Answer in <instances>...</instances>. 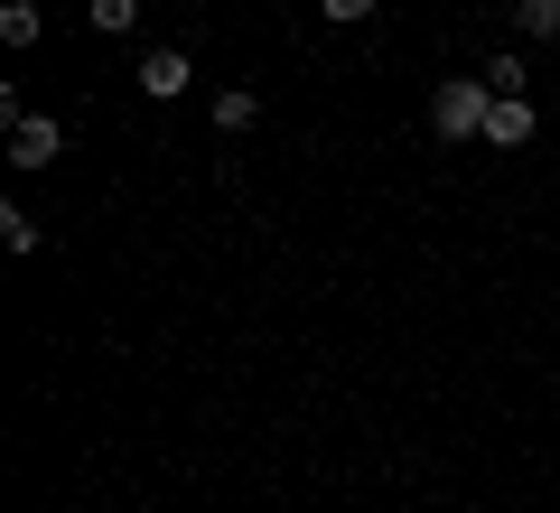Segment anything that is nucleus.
<instances>
[{
  "label": "nucleus",
  "mask_w": 560,
  "mask_h": 513,
  "mask_svg": "<svg viewBox=\"0 0 560 513\" xmlns=\"http://www.w3.org/2000/svg\"><path fill=\"white\" fill-rule=\"evenodd\" d=\"M486 113H495V84L486 75H448L430 94V131L440 140H486Z\"/></svg>",
  "instance_id": "1"
},
{
  "label": "nucleus",
  "mask_w": 560,
  "mask_h": 513,
  "mask_svg": "<svg viewBox=\"0 0 560 513\" xmlns=\"http://www.w3.org/2000/svg\"><path fill=\"white\" fill-rule=\"evenodd\" d=\"M187 84H197V66H187V47H150V57H140V94H150V103H178Z\"/></svg>",
  "instance_id": "2"
},
{
  "label": "nucleus",
  "mask_w": 560,
  "mask_h": 513,
  "mask_svg": "<svg viewBox=\"0 0 560 513\" xmlns=\"http://www.w3.org/2000/svg\"><path fill=\"white\" fill-rule=\"evenodd\" d=\"M57 150H66V131H57L47 113L10 121V168H57Z\"/></svg>",
  "instance_id": "3"
},
{
  "label": "nucleus",
  "mask_w": 560,
  "mask_h": 513,
  "mask_svg": "<svg viewBox=\"0 0 560 513\" xmlns=\"http://www.w3.org/2000/svg\"><path fill=\"white\" fill-rule=\"evenodd\" d=\"M541 131V113L523 94H495V113H486V150H523V140Z\"/></svg>",
  "instance_id": "4"
},
{
  "label": "nucleus",
  "mask_w": 560,
  "mask_h": 513,
  "mask_svg": "<svg viewBox=\"0 0 560 513\" xmlns=\"http://www.w3.org/2000/svg\"><path fill=\"white\" fill-rule=\"evenodd\" d=\"M253 121H261V94H243V84H224V94H215V131H224V140H243Z\"/></svg>",
  "instance_id": "5"
},
{
  "label": "nucleus",
  "mask_w": 560,
  "mask_h": 513,
  "mask_svg": "<svg viewBox=\"0 0 560 513\" xmlns=\"http://www.w3.org/2000/svg\"><path fill=\"white\" fill-rule=\"evenodd\" d=\"M38 28H47L38 0H0V38H10V47H38Z\"/></svg>",
  "instance_id": "6"
},
{
  "label": "nucleus",
  "mask_w": 560,
  "mask_h": 513,
  "mask_svg": "<svg viewBox=\"0 0 560 513\" xmlns=\"http://www.w3.org/2000/svg\"><path fill=\"white\" fill-rule=\"evenodd\" d=\"M514 28L523 38H560V0H514Z\"/></svg>",
  "instance_id": "7"
},
{
  "label": "nucleus",
  "mask_w": 560,
  "mask_h": 513,
  "mask_svg": "<svg viewBox=\"0 0 560 513\" xmlns=\"http://www.w3.org/2000/svg\"><path fill=\"white\" fill-rule=\"evenodd\" d=\"M0 243H10V253H38V215H28V206H0Z\"/></svg>",
  "instance_id": "8"
},
{
  "label": "nucleus",
  "mask_w": 560,
  "mask_h": 513,
  "mask_svg": "<svg viewBox=\"0 0 560 513\" xmlns=\"http://www.w3.org/2000/svg\"><path fill=\"white\" fill-rule=\"evenodd\" d=\"M84 20H94V28H103V38H121V28H131V20H140V0H84Z\"/></svg>",
  "instance_id": "9"
},
{
  "label": "nucleus",
  "mask_w": 560,
  "mask_h": 513,
  "mask_svg": "<svg viewBox=\"0 0 560 513\" xmlns=\"http://www.w3.org/2000/svg\"><path fill=\"white\" fill-rule=\"evenodd\" d=\"M318 20H337V28H364V20H374V0H318Z\"/></svg>",
  "instance_id": "10"
}]
</instances>
